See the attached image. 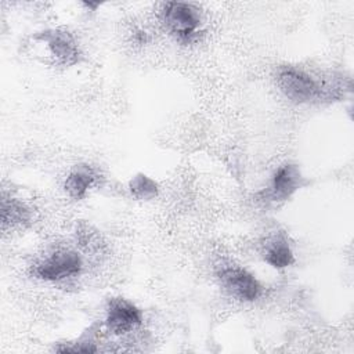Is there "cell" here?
Listing matches in <instances>:
<instances>
[{"label":"cell","mask_w":354,"mask_h":354,"mask_svg":"<svg viewBox=\"0 0 354 354\" xmlns=\"http://www.w3.org/2000/svg\"><path fill=\"white\" fill-rule=\"evenodd\" d=\"M277 87L293 104L306 105L328 98V88L307 71L297 66H282L275 76Z\"/></svg>","instance_id":"6da1fadb"},{"label":"cell","mask_w":354,"mask_h":354,"mask_svg":"<svg viewBox=\"0 0 354 354\" xmlns=\"http://www.w3.org/2000/svg\"><path fill=\"white\" fill-rule=\"evenodd\" d=\"M160 22L177 41L188 44L199 37L203 29L201 10L187 1H167L160 10Z\"/></svg>","instance_id":"7a4b0ae2"},{"label":"cell","mask_w":354,"mask_h":354,"mask_svg":"<svg viewBox=\"0 0 354 354\" xmlns=\"http://www.w3.org/2000/svg\"><path fill=\"white\" fill-rule=\"evenodd\" d=\"M82 256L72 249H57L33 266V275L44 282H65L83 271Z\"/></svg>","instance_id":"3957f363"},{"label":"cell","mask_w":354,"mask_h":354,"mask_svg":"<svg viewBox=\"0 0 354 354\" xmlns=\"http://www.w3.org/2000/svg\"><path fill=\"white\" fill-rule=\"evenodd\" d=\"M303 185L304 177L299 166L288 162L282 163L274 170L266 189L261 191V201L274 205L283 203L297 194Z\"/></svg>","instance_id":"277c9868"},{"label":"cell","mask_w":354,"mask_h":354,"mask_svg":"<svg viewBox=\"0 0 354 354\" xmlns=\"http://www.w3.org/2000/svg\"><path fill=\"white\" fill-rule=\"evenodd\" d=\"M218 281L221 286L236 300L254 301L263 293V285L260 281L243 267L239 266H224L220 268Z\"/></svg>","instance_id":"5b68a950"},{"label":"cell","mask_w":354,"mask_h":354,"mask_svg":"<svg viewBox=\"0 0 354 354\" xmlns=\"http://www.w3.org/2000/svg\"><path fill=\"white\" fill-rule=\"evenodd\" d=\"M36 39L44 46L48 57L57 65L73 66L80 61L82 53L75 36L66 30L50 29L39 33Z\"/></svg>","instance_id":"8992f818"},{"label":"cell","mask_w":354,"mask_h":354,"mask_svg":"<svg viewBox=\"0 0 354 354\" xmlns=\"http://www.w3.org/2000/svg\"><path fill=\"white\" fill-rule=\"evenodd\" d=\"M144 315L133 301L115 297L111 299L105 311V326L113 335H126L142 325Z\"/></svg>","instance_id":"52a82bcc"},{"label":"cell","mask_w":354,"mask_h":354,"mask_svg":"<svg viewBox=\"0 0 354 354\" xmlns=\"http://www.w3.org/2000/svg\"><path fill=\"white\" fill-rule=\"evenodd\" d=\"M98 180V173L90 165H76L73 166L64 180L65 194L76 201L84 199L88 192L94 188Z\"/></svg>","instance_id":"ba28073f"},{"label":"cell","mask_w":354,"mask_h":354,"mask_svg":"<svg viewBox=\"0 0 354 354\" xmlns=\"http://www.w3.org/2000/svg\"><path fill=\"white\" fill-rule=\"evenodd\" d=\"M263 260L275 270H283L295 263V253L285 238L275 236L264 245Z\"/></svg>","instance_id":"9c48e42d"},{"label":"cell","mask_w":354,"mask_h":354,"mask_svg":"<svg viewBox=\"0 0 354 354\" xmlns=\"http://www.w3.org/2000/svg\"><path fill=\"white\" fill-rule=\"evenodd\" d=\"M30 218V210L17 199L1 201V224L6 227H15L26 223Z\"/></svg>","instance_id":"30bf717a"},{"label":"cell","mask_w":354,"mask_h":354,"mask_svg":"<svg viewBox=\"0 0 354 354\" xmlns=\"http://www.w3.org/2000/svg\"><path fill=\"white\" fill-rule=\"evenodd\" d=\"M129 191L138 201H151L158 196L159 185L149 176L137 173L129 181Z\"/></svg>","instance_id":"8fae6325"},{"label":"cell","mask_w":354,"mask_h":354,"mask_svg":"<svg viewBox=\"0 0 354 354\" xmlns=\"http://www.w3.org/2000/svg\"><path fill=\"white\" fill-rule=\"evenodd\" d=\"M79 242L80 246H83L86 250L94 252L100 249V236L97 235V232H93L88 227L79 231Z\"/></svg>","instance_id":"7c38bea8"},{"label":"cell","mask_w":354,"mask_h":354,"mask_svg":"<svg viewBox=\"0 0 354 354\" xmlns=\"http://www.w3.org/2000/svg\"><path fill=\"white\" fill-rule=\"evenodd\" d=\"M55 350L59 353H95L97 347L90 340H79L71 344H65L62 347H57Z\"/></svg>","instance_id":"4fadbf2b"}]
</instances>
